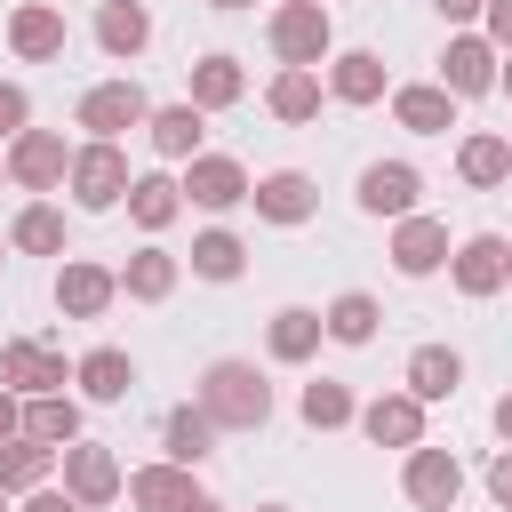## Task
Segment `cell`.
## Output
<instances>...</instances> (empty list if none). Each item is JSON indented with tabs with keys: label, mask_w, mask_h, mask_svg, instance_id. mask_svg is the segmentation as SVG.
<instances>
[{
	"label": "cell",
	"mask_w": 512,
	"mask_h": 512,
	"mask_svg": "<svg viewBox=\"0 0 512 512\" xmlns=\"http://www.w3.org/2000/svg\"><path fill=\"white\" fill-rule=\"evenodd\" d=\"M200 408L216 432H264L272 424V384L256 360H208L200 368Z\"/></svg>",
	"instance_id": "cell-1"
},
{
	"label": "cell",
	"mask_w": 512,
	"mask_h": 512,
	"mask_svg": "<svg viewBox=\"0 0 512 512\" xmlns=\"http://www.w3.org/2000/svg\"><path fill=\"white\" fill-rule=\"evenodd\" d=\"M264 40H272V56H280V64L312 72V64L336 48V24H328V8H320V0H280V8H272V24H264Z\"/></svg>",
	"instance_id": "cell-2"
},
{
	"label": "cell",
	"mask_w": 512,
	"mask_h": 512,
	"mask_svg": "<svg viewBox=\"0 0 512 512\" xmlns=\"http://www.w3.org/2000/svg\"><path fill=\"white\" fill-rule=\"evenodd\" d=\"M64 184H72V200H80L88 216H104V208H120V200H128L136 168H128V152H120V144H80Z\"/></svg>",
	"instance_id": "cell-3"
},
{
	"label": "cell",
	"mask_w": 512,
	"mask_h": 512,
	"mask_svg": "<svg viewBox=\"0 0 512 512\" xmlns=\"http://www.w3.org/2000/svg\"><path fill=\"white\" fill-rule=\"evenodd\" d=\"M152 120V96L136 88V80H96L88 96H80V128H88V144H120L128 128H144Z\"/></svg>",
	"instance_id": "cell-4"
},
{
	"label": "cell",
	"mask_w": 512,
	"mask_h": 512,
	"mask_svg": "<svg viewBox=\"0 0 512 512\" xmlns=\"http://www.w3.org/2000/svg\"><path fill=\"white\" fill-rule=\"evenodd\" d=\"M64 496H72V504H88V512H104L112 496H128L120 456H112V448H96V440H72V448H64Z\"/></svg>",
	"instance_id": "cell-5"
},
{
	"label": "cell",
	"mask_w": 512,
	"mask_h": 512,
	"mask_svg": "<svg viewBox=\"0 0 512 512\" xmlns=\"http://www.w3.org/2000/svg\"><path fill=\"white\" fill-rule=\"evenodd\" d=\"M72 176V144L56 136V128H24L16 144H8V184H24V192H56Z\"/></svg>",
	"instance_id": "cell-6"
},
{
	"label": "cell",
	"mask_w": 512,
	"mask_h": 512,
	"mask_svg": "<svg viewBox=\"0 0 512 512\" xmlns=\"http://www.w3.org/2000/svg\"><path fill=\"white\" fill-rule=\"evenodd\" d=\"M176 184H184V200H192V208H216V216H224V208H240V200L256 192V176H248L232 152H200V160H184V176H176Z\"/></svg>",
	"instance_id": "cell-7"
},
{
	"label": "cell",
	"mask_w": 512,
	"mask_h": 512,
	"mask_svg": "<svg viewBox=\"0 0 512 512\" xmlns=\"http://www.w3.org/2000/svg\"><path fill=\"white\" fill-rule=\"evenodd\" d=\"M0 384H8L16 400H40V392H64L72 368H64V352H48V344H32V336H8V344H0Z\"/></svg>",
	"instance_id": "cell-8"
},
{
	"label": "cell",
	"mask_w": 512,
	"mask_h": 512,
	"mask_svg": "<svg viewBox=\"0 0 512 512\" xmlns=\"http://www.w3.org/2000/svg\"><path fill=\"white\" fill-rule=\"evenodd\" d=\"M496 72H504V56H496L488 32H456V40L440 48V88H448V96H488Z\"/></svg>",
	"instance_id": "cell-9"
},
{
	"label": "cell",
	"mask_w": 512,
	"mask_h": 512,
	"mask_svg": "<svg viewBox=\"0 0 512 512\" xmlns=\"http://www.w3.org/2000/svg\"><path fill=\"white\" fill-rule=\"evenodd\" d=\"M352 200H360V216H392V224H400V216H416V200H424V176H416L408 160H368Z\"/></svg>",
	"instance_id": "cell-10"
},
{
	"label": "cell",
	"mask_w": 512,
	"mask_h": 512,
	"mask_svg": "<svg viewBox=\"0 0 512 512\" xmlns=\"http://www.w3.org/2000/svg\"><path fill=\"white\" fill-rule=\"evenodd\" d=\"M400 488H408L416 512H456V496H464V464H456L448 448H408Z\"/></svg>",
	"instance_id": "cell-11"
},
{
	"label": "cell",
	"mask_w": 512,
	"mask_h": 512,
	"mask_svg": "<svg viewBox=\"0 0 512 512\" xmlns=\"http://www.w3.org/2000/svg\"><path fill=\"white\" fill-rule=\"evenodd\" d=\"M64 40H72L64 8H48V0H16V8H8V48H16L24 64H56Z\"/></svg>",
	"instance_id": "cell-12"
},
{
	"label": "cell",
	"mask_w": 512,
	"mask_h": 512,
	"mask_svg": "<svg viewBox=\"0 0 512 512\" xmlns=\"http://www.w3.org/2000/svg\"><path fill=\"white\" fill-rule=\"evenodd\" d=\"M112 296H120V272H104V264H88V256L56 264V312H64V320H104Z\"/></svg>",
	"instance_id": "cell-13"
},
{
	"label": "cell",
	"mask_w": 512,
	"mask_h": 512,
	"mask_svg": "<svg viewBox=\"0 0 512 512\" xmlns=\"http://www.w3.org/2000/svg\"><path fill=\"white\" fill-rule=\"evenodd\" d=\"M448 256H456V248H448V224H440V216H424V208H416V216H400V224H392V264H400L408 280H432Z\"/></svg>",
	"instance_id": "cell-14"
},
{
	"label": "cell",
	"mask_w": 512,
	"mask_h": 512,
	"mask_svg": "<svg viewBox=\"0 0 512 512\" xmlns=\"http://www.w3.org/2000/svg\"><path fill=\"white\" fill-rule=\"evenodd\" d=\"M448 280H456L464 296H496V288L512 280V248H504L496 232H472V240H456V256H448Z\"/></svg>",
	"instance_id": "cell-15"
},
{
	"label": "cell",
	"mask_w": 512,
	"mask_h": 512,
	"mask_svg": "<svg viewBox=\"0 0 512 512\" xmlns=\"http://www.w3.org/2000/svg\"><path fill=\"white\" fill-rule=\"evenodd\" d=\"M256 216L264 224H312V208H320V184L304 176V168H272V176H256Z\"/></svg>",
	"instance_id": "cell-16"
},
{
	"label": "cell",
	"mask_w": 512,
	"mask_h": 512,
	"mask_svg": "<svg viewBox=\"0 0 512 512\" xmlns=\"http://www.w3.org/2000/svg\"><path fill=\"white\" fill-rule=\"evenodd\" d=\"M360 432H368L376 448H424V400H416V392H376V400L360 408Z\"/></svg>",
	"instance_id": "cell-17"
},
{
	"label": "cell",
	"mask_w": 512,
	"mask_h": 512,
	"mask_svg": "<svg viewBox=\"0 0 512 512\" xmlns=\"http://www.w3.org/2000/svg\"><path fill=\"white\" fill-rule=\"evenodd\" d=\"M144 136H152V152L160 160H200V136H208V112L184 96V104H152V120H144Z\"/></svg>",
	"instance_id": "cell-18"
},
{
	"label": "cell",
	"mask_w": 512,
	"mask_h": 512,
	"mask_svg": "<svg viewBox=\"0 0 512 512\" xmlns=\"http://www.w3.org/2000/svg\"><path fill=\"white\" fill-rule=\"evenodd\" d=\"M56 464H64V448H48V440H32V432L0 440V488H8V496L48 488V480H56Z\"/></svg>",
	"instance_id": "cell-19"
},
{
	"label": "cell",
	"mask_w": 512,
	"mask_h": 512,
	"mask_svg": "<svg viewBox=\"0 0 512 512\" xmlns=\"http://www.w3.org/2000/svg\"><path fill=\"white\" fill-rule=\"evenodd\" d=\"M392 120H400L408 136H448V128H456V96H448L440 80H416V88H392Z\"/></svg>",
	"instance_id": "cell-20"
},
{
	"label": "cell",
	"mask_w": 512,
	"mask_h": 512,
	"mask_svg": "<svg viewBox=\"0 0 512 512\" xmlns=\"http://www.w3.org/2000/svg\"><path fill=\"white\" fill-rule=\"evenodd\" d=\"M400 384L432 408V400H456V384H464V352H448V344H416L408 352V368H400Z\"/></svg>",
	"instance_id": "cell-21"
},
{
	"label": "cell",
	"mask_w": 512,
	"mask_h": 512,
	"mask_svg": "<svg viewBox=\"0 0 512 512\" xmlns=\"http://www.w3.org/2000/svg\"><path fill=\"white\" fill-rule=\"evenodd\" d=\"M144 40H152V16H144V0H104V8H96V48H104V56L136 64V56H144Z\"/></svg>",
	"instance_id": "cell-22"
},
{
	"label": "cell",
	"mask_w": 512,
	"mask_h": 512,
	"mask_svg": "<svg viewBox=\"0 0 512 512\" xmlns=\"http://www.w3.org/2000/svg\"><path fill=\"white\" fill-rule=\"evenodd\" d=\"M176 272H184V264H176L160 240H144V248L120 264V296H136V304H168V296H176Z\"/></svg>",
	"instance_id": "cell-23"
},
{
	"label": "cell",
	"mask_w": 512,
	"mask_h": 512,
	"mask_svg": "<svg viewBox=\"0 0 512 512\" xmlns=\"http://www.w3.org/2000/svg\"><path fill=\"white\" fill-rule=\"evenodd\" d=\"M72 384H80L88 400H128V392H136V360H128L120 344H96V352L72 360Z\"/></svg>",
	"instance_id": "cell-24"
},
{
	"label": "cell",
	"mask_w": 512,
	"mask_h": 512,
	"mask_svg": "<svg viewBox=\"0 0 512 512\" xmlns=\"http://www.w3.org/2000/svg\"><path fill=\"white\" fill-rule=\"evenodd\" d=\"M208 448H216V424H208V408H200V400H184V408H168V416H160V456H168V464H184V472H192Z\"/></svg>",
	"instance_id": "cell-25"
},
{
	"label": "cell",
	"mask_w": 512,
	"mask_h": 512,
	"mask_svg": "<svg viewBox=\"0 0 512 512\" xmlns=\"http://www.w3.org/2000/svg\"><path fill=\"white\" fill-rule=\"evenodd\" d=\"M192 496H200V488H192V472H184V464H168V456H160V464H144V472H128V504H136V512H184Z\"/></svg>",
	"instance_id": "cell-26"
},
{
	"label": "cell",
	"mask_w": 512,
	"mask_h": 512,
	"mask_svg": "<svg viewBox=\"0 0 512 512\" xmlns=\"http://www.w3.org/2000/svg\"><path fill=\"white\" fill-rule=\"evenodd\" d=\"M328 96H336V104H376V96H384V56H376V48L328 56Z\"/></svg>",
	"instance_id": "cell-27"
},
{
	"label": "cell",
	"mask_w": 512,
	"mask_h": 512,
	"mask_svg": "<svg viewBox=\"0 0 512 512\" xmlns=\"http://www.w3.org/2000/svg\"><path fill=\"white\" fill-rule=\"evenodd\" d=\"M320 336H328V320H320L312 304H280V312H272V328H264L272 360H288V368H296V360H312V352H320Z\"/></svg>",
	"instance_id": "cell-28"
},
{
	"label": "cell",
	"mask_w": 512,
	"mask_h": 512,
	"mask_svg": "<svg viewBox=\"0 0 512 512\" xmlns=\"http://www.w3.org/2000/svg\"><path fill=\"white\" fill-rule=\"evenodd\" d=\"M456 176H464L472 192H496V184L512 176V144H504L496 128H480V136H464V144H456Z\"/></svg>",
	"instance_id": "cell-29"
},
{
	"label": "cell",
	"mask_w": 512,
	"mask_h": 512,
	"mask_svg": "<svg viewBox=\"0 0 512 512\" xmlns=\"http://www.w3.org/2000/svg\"><path fill=\"white\" fill-rule=\"evenodd\" d=\"M128 216H136V232H168V224L184 216V184L160 176V168L136 176V184H128Z\"/></svg>",
	"instance_id": "cell-30"
},
{
	"label": "cell",
	"mask_w": 512,
	"mask_h": 512,
	"mask_svg": "<svg viewBox=\"0 0 512 512\" xmlns=\"http://www.w3.org/2000/svg\"><path fill=\"white\" fill-rule=\"evenodd\" d=\"M264 104H272V120H288V128L320 120V72H296V64H280V72H272V88H264Z\"/></svg>",
	"instance_id": "cell-31"
},
{
	"label": "cell",
	"mask_w": 512,
	"mask_h": 512,
	"mask_svg": "<svg viewBox=\"0 0 512 512\" xmlns=\"http://www.w3.org/2000/svg\"><path fill=\"white\" fill-rule=\"evenodd\" d=\"M320 320H328V344H376V328H384V304H376L368 288H344V296H336Z\"/></svg>",
	"instance_id": "cell-32"
},
{
	"label": "cell",
	"mask_w": 512,
	"mask_h": 512,
	"mask_svg": "<svg viewBox=\"0 0 512 512\" xmlns=\"http://www.w3.org/2000/svg\"><path fill=\"white\" fill-rule=\"evenodd\" d=\"M240 96H248L240 56H200V64H192V104H200V112H224V104H240Z\"/></svg>",
	"instance_id": "cell-33"
},
{
	"label": "cell",
	"mask_w": 512,
	"mask_h": 512,
	"mask_svg": "<svg viewBox=\"0 0 512 512\" xmlns=\"http://www.w3.org/2000/svg\"><path fill=\"white\" fill-rule=\"evenodd\" d=\"M296 408H304V424H312V432H344V424H360V400H352V384H336V376L304 384V392H296Z\"/></svg>",
	"instance_id": "cell-34"
},
{
	"label": "cell",
	"mask_w": 512,
	"mask_h": 512,
	"mask_svg": "<svg viewBox=\"0 0 512 512\" xmlns=\"http://www.w3.org/2000/svg\"><path fill=\"white\" fill-rule=\"evenodd\" d=\"M24 432L48 440V448H72V440H80V400H72V392H40V400H24Z\"/></svg>",
	"instance_id": "cell-35"
},
{
	"label": "cell",
	"mask_w": 512,
	"mask_h": 512,
	"mask_svg": "<svg viewBox=\"0 0 512 512\" xmlns=\"http://www.w3.org/2000/svg\"><path fill=\"white\" fill-rule=\"evenodd\" d=\"M8 248H16V256H64V216H56L48 200L16 208V224H8Z\"/></svg>",
	"instance_id": "cell-36"
},
{
	"label": "cell",
	"mask_w": 512,
	"mask_h": 512,
	"mask_svg": "<svg viewBox=\"0 0 512 512\" xmlns=\"http://www.w3.org/2000/svg\"><path fill=\"white\" fill-rule=\"evenodd\" d=\"M192 272H200V280H240V272H248L240 232H200V240H192Z\"/></svg>",
	"instance_id": "cell-37"
},
{
	"label": "cell",
	"mask_w": 512,
	"mask_h": 512,
	"mask_svg": "<svg viewBox=\"0 0 512 512\" xmlns=\"http://www.w3.org/2000/svg\"><path fill=\"white\" fill-rule=\"evenodd\" d=\"M24 128H32V96H24V88H16V80H0V136H8V144H16V136H24Z\"/></svg>",
	"instance_id": "cell-38"
},
{
	"label": "cell",
	"mask_w": 512,
	"mask_h": 512,
	"mask_svg": "<svg viewBox=\"0 0 512 512\" xmlns=\"http://www.w3.org/2000/svg\"><path fill=\"white\" fill-rule=\"evenodd\" d=\"M488 496H496V512H512V448L488 456Z\"/></svg>",
	"instance_id": "cell-39"
},
{
	"label": "cell",
	"mask_w": 512,
	"mask_h": 512,
	"mask_svg": "<svg viewBox=\"0 0 512 512\" xmlns=\"http://www.w3.org/2000/svg\"><path fill=\"white\" fill-rule=\"evenodd\" d=\"M488 40H496V56H512V0H488Z\"/></svg>",
	"instance_id": "cell-40"
},
{
	"label": "cell",
	"mask_w": 512,
	"mask_h": 512,
	"mask_svg": "<svg viewBox=\"0 0 512 512\" xmlns=\"http://www.w3.org/2000/svg\"><path fill=\"white\" fill-rule=\"evenodd\" d=\"M24 512H88V504H72L64 488H32V496H24Z\"/></svg>",
	"instance_id": "cell-41"
},
{
	"label": "cell",
	"mask_w": 512,
	"mask_h": 512,
	"mask_svg": "<svg viewBox=\"0 0 512 512\" xmlns=\"http://www.w3.org/2000/svg\"><path fill=\"white\" fill-rule=\"evenodd\" d=\"M16 432H24V400L0 384V440H16Z\"/></svg>",
	"instance_id": "cell-42"
},
{
	"label": "cell",
	"mask_w": 512,
	"mask_h": 512,
	"mask_svg": "<svg viewBox=\"0 0 512 512\" xmlns=\"http://www.w3.org/2000/svg\"><path fill=\"white\" fill-rule=\"evenodd\" d=\"M448 24H472V16H488V0H432Z\"/></svg>",
	"instance_id": "cell-43"
},
{
	"label": "cell",
	"mask_w": 512,
	"mask_h": 512,
	"mask_svg": "<svg viewBox=\"0 0 512 512\" xmlns=\"http://www.w3.org/2000/svg\"><path fill=\"white\" fill-rule=\"evenodd\" d=\"M488 416H496V440H504V448H512V392H504V400H496V408H488Z\"/></svg>",
	"instance_id": "cell-44"
},
{
	"label": "cell",
	"mask_w": 512,
	"mask_h": 512,
	"mask_svg": "<svg viewBox=\"0 0 512 512\" xmlns=\"http://www.w3.org/2000/svg\"><path fill=\"white\" fill-rule=\"evenodd\" d=\"M184 512H224V504H216V496H192V504H184Z\"/></svg>",
	"instance_id": "cell-45"
},
{
	"label": "cell",
	"mask_w": 512,
	"mask_h": 512,
	"mask_svg": "<svg viewBox=\"0 0 512 512\" xmlns=\"http://www.w3.org/2000/svg\"><path fill=\"white\" fill-rule=\"evenodd\" d=\"M496 88H504V96H512V64H504V72H496Z\"/></svg>",
	"instance_id": "cell-46"
},
{
	"label": "cell",
	"mask_w": 512,
	"mask_h": 512,
	"mask_svg": "<svg viewBox=\"0 0 512 512\" xmlns=\"http://www.w3.org/2000/svg\"><path fill=\"white\" fill-rule=\"evenodd\" d=\"M208 8H256V0H208Z\"/></svg>",
	"instance_id": "cell-47"
},
{
	"label": "cell",
	"mask_w": 512,
	"mask_h": 512,
	"mask_svg": "<svg viewBox=\"0 0 512 512\" xmlns=\"http://www.w3.org/2000/svg\"><path fill=\"white\" fill-rule=\"evenodd\" d=\"M256 512H288V504H256Z\"/></svg>",
	"instance_id": "cell-48"
},
{
	"label": "cell",
	"mask_w": 512,
	"mask_h": 512,
	"mask_svg": "<svg viewBox=\"0 0 512 512\" xmlns=\"http://www.w3.org/2000/svg\"><path fill=\"white\" fill-rule=\"evenodd\" d=\"M0 264H8V240H0Z\"/></svg>",
	"instance_id": "cell-49"
},
{
	"label": "cell",
	"mask_w": 512,
	"mask_h": 512,
	"mask_svg": "<svg viewBox=\"0 0 512 512\" xmlns=\"http://www.w3.org/2000/svg\"><path fill=\"white\" fill-rule=\"evenodd\" d=\"M0 512H8V488H0Z\"/></svg>",
	"instance_id": "cell-50"
},
{
	"label": "cell",
	"mask_w": 512,
	"mask_h": 512,
	"mask_svg": "<svg viewBox=\"0 0 512 512\" xmlns=\"http://www.w3.org/2000/svg\"><path fill=\"white\" fill-rule=\"evenodd\" d=\"M0 176H8V160H0Z\"/></svg>",
	"instance_id": "cell-51"
},
{
	"label": "cell",
	"mask_w": 512,
	"mask_h": 512,
	"mask_svg": "<svg viewBox=\"0 0 512 512\" xmlns=\"http://www.w3.org/2000/svg\"><path fill=\"white\" fill-rule=\"evenodd\" d=\"M504 144H512V128H504Z\"/></svg>",
	"instance_id": "cell-52"
}]
</instances>
